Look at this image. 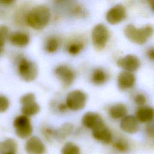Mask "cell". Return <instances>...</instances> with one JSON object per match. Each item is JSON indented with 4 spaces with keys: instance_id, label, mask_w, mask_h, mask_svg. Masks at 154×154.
Returning <instances> with one entry per match:
<instances>
[{
    "instance_id": "cell-1",
    "label": "cell",
    "mask_w": 154,
    "mask_h": 154,
    "mask_svg": "<svg viewBox=\"0 0 154 154\" xmlns=\"http://www.w3.org/2000/svg\"><path fill=\"white\" fill-rule=\"evenodd\" d=\"M51 17V11L48 6L38 5L26 13L25 22L33 29L42 30L49 24Z\"/></svg>"
},
{
    "instance_id": "cell-2",
    "label": "cell",
    "mask_w": 154,
    "mask_h": 154,
    "mask_svg": "<svg viewBox=\"0 0 154 154\" xmlns=\"http://www.w3.org/2000/svg\"><path fill=\"white\" fill-rule=\"evenodd\" d=\"M123 32L130 42L137 45H143L153 35L154 28L150 25L137 28L132 24H128L125 27Z\"/></svg>"
},
{
    "instance_id": "cell-3",
    "label": "cell",
    "mask_w": 154,
    "mask_h": 154,
    "mask_svg": "<svg viewBox=\"0 0 154 154\" xmlns=\"http://www.w3.org/2000/svg\"><path fill=\"white\" fill-rule=\"evenodd\" d=\"M17 71L19 76L25 81H34L38 75L37 65L22 55H19L16 58Z\"/></svg>"
},
{
    "instance_id": "cell-4",
    "label": "cell",
    "mask_w": 154,
    "mask_h": 154,
    "mask_svg": "<svg viewBox=\"0 0 154 154\" xmlns=\"http://www.w3.org/2000/svg\"><path fill=\"white\" fill-rule=\"evenodd\" d=\"M91 40L94 48L101 51L105 48L109 38V31L103 23L96 25L91 31Z\"/></svg>"
},
{
    "instance_id": "cell-5",
    "label": "cell",
    "mask_w": 154,
    "mask_h": 154,
    "mask_svg": "<svg viewBox=\"0 0 154 154\" xmlns=\"http://www.w3.org/2000/svg\"><path fill=\"white\" fill-rule=\"evenodd\" d=\"M13 126L16 135L22 139L28 138L32 132V127L29 117L24 114L15 117Z\"/></svg>"
},
{
    "instance_id": "cell-6",
    "label": "cell",
    "mask_w": 154,
    "mask_h": 154,
    "mask_svg": "<svg viewBox=\"0 0 154 154\" xmlns=\"http://www.w3.org/2000/svg\"><path fill=\"white\" fill-rule=\"evenodd\" d=\"M87 95L81 90H75L68 93L66 103L69 109L77 111L82 109L87 102Z\"/></svg>"
},
{
    "instance_id": "cell-7",
    "label": "cell",
    "mask_w": 154,
    "mask_h": 154,
    "mask_svg": "<svg viewBox=\"0 0 154 154\" xmlns=\"http://www.w3.org/2000/svg\"><path fill=\"white\" fill-rule=\"evenodd\" d=\"M54 73L64 87L70 86L75 81L76 76L74 70L66 64L57 66L55 68Z\"/></svg>"
},
{
    "instance_id": "cell-8",
    "label": "cell",
    "mask_w": 154,
    "mask_h": 154,
    "mask_svg": "<svg viewBox=\"0 0 154 154\" xmlns=\"http://www.w3.org/2000/svg\"><path fill=\"white\" fill-rule=\"evenodd\" d=\"M126 11L121 4H116L111 7L105 14L107 22L111 25H117L123 21L126 17Z\"/></svg>"
},
{
    "instance_id": "cell-9",
    "label": "cell",
    "mask_w": 154,
    "mask_h": 154,
    "mask_svg": "<svg viewBox=\"0 0 154 154\" xmlns=\"http://www.w3.org/2000/svg\"><path fill=\"white\" fill-rule=\"evenodd\" d=\"M117 64L125 71L134 72L139 69L140 60L137 56L128 54L119 58L117 61Z\"/></svg>"
},
{
    "instance_id": "cell-10",
    "label": "cell",
    "mask_w": 154,
    "mask_h": 154,
    "mask_svg": "<svg viewBox=\"0 0 154 154\" xmlns=\"http://www.w3.org/2000/svg\"><path fill=\"white\" fill-rule=\"evenodd\" d=\"M92 131L93 137L103 144H109L112 142V135L111 130L102 122L94 128Z\"/></svg>"
},
{
    "instance_id": "cell-11",
    "label": "cell",
    "mask_w": 154,
    "mask_h": 154,
    "mask_svg": "<svg viewBox=\"0 0 154 154\" xmlns=\"http://www.w3.org/2000/svg\"><path fill=\"white\" fill-rule=\"evenodd\" d=\"M25 149L28 154H45L46 152L45 144L38 137L35 136L27 138Z\"/></svg>"
},
{
    "instance_id": "cell-12",
    "label": "cell",
    "mask_w": 154,
    "mask_h": 154,
    "mask_svg": "<svg viewBox=\"0 0 154 154\" xmlns=\"http://www.w3.org/2000/svg\"><path fill=\"white\" fill-rule=\"evenodd\" d=\"M120 128L126 134H134L137 133L140 129L139 122L135 116L126 115L121 119Z\"/></svg>"
},
{
    "instance_id": "cell-13",
    "label": "cell",
    "mask_w": 154,
    "mask_h": 154,
    "mask_svg": "<svg viewBox=\"0 0 154 154\" xmlns=\"http://www.w3.org/2000/svg\"><path fill=\"white\" fill-rule=\"evenodd\" d=\"M135 80V76L133 72L123 70L117 76V86L120 90H128L134 86Z\"/></svg>"
},
{
    "instance_id": "cell-14",
    "label": "cell",
    "mask_w": 154,
    "mask_h": 154,
    "mask_svg": "<svg viewBox=\"0 0 154 154\" xmlns=\"http://www.w3.org/2000/svg\"><path fill=\"white\" fill-rule=\"evenodd\" d=\"M8 40L12 45L19 48H23L29 44L30 37L25 32L16 31L10 33Z\"/></svg>"
},
{
    "instance_id": "cell-15",
    "label": "cell",
    "mask_w": 154,
    "mask_h": 154,
    "mask_svg": "<svg viewBox=\"0 0 154 154\" xmlns=\"http://www.w3.org/2000/svg\"><path fill=\"white\" fill-rule=\"evenodd\" d=\"M135 117L141 123H148L154 121V108L150 106L143 105L137 109Z\"/></svg>"
},
{
    "instance_id": "cell-16",
    "label": "cell",
    "mask_w": 154,
    "mask_h": 154,
    "mask_svg": "<svg viewBox=\"0 0 154 154\" xmlns=\"http://www.w3.org/2000/svg\"><path fill=\"white\" fill-rule=\"evenodd\" d=\"M102 122H103V120L102 117L95 112H87L82 117V123L84 126L90 129H93Z\"/></svg>"
},
{
    "instance_id": "cell-17",
    "label": "cell",
    "mask_w": 154,
    "mask_h": 154,
    "mask_svg": "<svg viewBox=\"0 0 154 154\" xmlns=\"http://www.w3.org/2000/svg\"><path fill=\"white\" fill-rule=\"evenodd\" d=\"M109 116L114 120L122 119L126 116L128 109L125 105L121 103H115L111 105L108 111Z\"/></svg>"
},
{
    "instance_id": "cell-18",
    "label": "cell",
    "mask_w": 154,
    "mask_h": 154,
    "mask_svg": "<svg viewBox=\"0 0 154 154\" xmlns=\"http://www.w3.org/2000/svg\"><path fill=\"white\" fill-rule=\"evenodd\" d=\"M108 78L109 76L107 73L100 67L94 69L90 76L91 82L96 85L104 84L108 81Z\"/></svg>"
},
{
    "instance_id": "cell-19",
    "label": "cell",
    "mask_w": 154,
    "mask_h": 154,
    "mask_svg": "<svg viewBox=\"0 0 154 154\" xmlns=\"http://www.w3.org/2000/svg\"><path fill=\"white\" fill-rule=\"evenodd\" d=\"M17 149L16 141L13 138H7L0 141V154H15Z\"/></svg>"
},
{
    "instance_id": "cell-20",
    "label": "cell",
    "mask_w": 154,
    "mask_h": 154,
    "mask_svg": "<svg viewBox=\"0 0 154 154\" xmlns=\"http://www.w3.org/2000/svg\"><path fill=\"white\" fill-rule=\"evenodd\" d=\"M60 40L57 35L48 36L44 42V49L48 53L52 54L59 49Z\"/></svg>"
},
{
    "instance_id": "cell-21",
    "label": "cell",
    "mask_w": 154,
    "mask_h": 154,
    "mask_svg": "<svg viewBox=\"0 0 154 154\" xmlns=\"http://www.w3.org/2000/svg\"><path fill=\"white\" fill-rule=\"evenodd\" d=\"M73 126L71 123H67L61 125L58 129H55V139L63 141L72 133Z\"/></svg>"
},
{
    "instance_id": "cell-22",
    "label": "cell",
    "mask_w": 154,
    "mask_h": 154,
    "mask_svg": "<svg viewBox=\"0 0 154 154\" xmlns=\"http://www.w3.org/2000/svg\"><path fill=\"white\" fill-rule=\"evenodd\" d=\"M39 111L40 106L36 102V101L23 105L21 107V112L22 114H24L28 117L34 116Z\"/></svg>"
},
{
    "instance_id": "cell-23",
    "label": "cell",
    "mask_w": 154,
    "mask_h": 154,
    "mask_svg": "<svg viewBox=\"0 0 154 154\" xmlns=\"http://www.w3.org/2000/svg\"><path fill=\"white\" fill-rule=\"evenodd\" d=\"M84 48V43L81 40H74L70 42L67 46V52L72 55H78Z\"/></svg>"
},
{
    "instance_id": "cell-24",
    "label": "cell",
    "mask_w": 154,
    "mask_h": 154,
    "mask_svg": "<svg viewBox=\"0 0 154 154\" xmlns=\"http://www.w3.org/2000/svg\"><path fill=\"white\" fill-rule=\"evenodd\" d=\"M113 147L119 152L126 153L129 150V144L128 142L123 138H117L113 142Z\"/></svg>"
},
{
    "instance_id": "cell-25",
    "label": "cell",
    "mask_w": 154,
    "mask_h": 154,
    "mask_svg": "<svg viewBox=\"0 0 154 154\" xmlns=\"http://www.w3.org/2000/svg\"><path fill=\"white\" fill-rule=\"evenodd\" d=\"M61 152V154H81V150L76 144L67 142L63 146Z\"/></svg>"
},
{
    "instance_id": "cell-26",
    "label": "cell",
    "mask_w": 154,
    "mask_h": 154,
    "mask_svg": "<svg viewBox=\"0 0 154 154\" xmlns=\"http://www.w3.org/2000/svg\"><path fill=\"white\" fill-rule=\"evenodd\" d=\"M9 30L8 27L4 25H0V48L4 49V45L8 38Z\"/></svg>"
},
{
    "instance_id": "cell-27",
    "label": "cell",
    "mask_w": 154,
    "mask_h": 154,
    "mask_svg": "<svg viewBox=\"0 0 154 154\" xmlns=\"http://www.w3.org/2000/svg\"><path fill=\"white\" fill-rule=\"evenodd\" d=\"M41 131L43 136L47 141H52L55 139V129L46 126L42 127Z\"/></svg>"
},
{
    "instance_id": "cell-28",
    "label": "cell",
    "mask_w": 154,
    "mask_h": 154,
    "mask_svg": "<svg viewBox=\"0 0 154 154\" xmlns=\"http://www.w3.org/2000/svg\"><path fill=\"white\" fill-rule=\"evenodd\" d=\"M35 96L33 93H28L26 94H23L22 96V97L20 98V103L22 105L35 102Z\"/></svg>"
},
{
    "instance_id": "cell-29",
    "label": "cell",
    "mask_w": 154,
    "mask_h": 154,
    "mask_svg": "<svg viewBox=\"0 0 154 154\" xmlns=\"http://www.w3.org/2000/svg\"><path fill=\"white\" fill-rule=\"evenodd\" d=\"M145 132L147 137L154 142V121L147 123L145 128Z\"/></svg>"
},
{
    "instance_id": "cell-30",
    "label": "cell",
    "mask_w": 154,
    "mask_h": 154,
    "mask_svg": "<svg viewBox=\"0 0 154 154\" xmlns=\"http://www.w3.org/2000/svg\"><path fill=\"white\" fill-rule=\"evenodd\" d=\"M71 13L75 16L84 17L85 13L84 9L80 5H74L71 8Z\"/></svg>"
},
{
    "instance_id": "cell-31",
    "label": "cell",
    "mask_w": 154,
    "mask_h": 154,
    "mask_svg": "<svg viewBox=\"0 0 154 154\" xmlns=\"http://www.w3.org/2000/svg\"><path fill=\"white\" fill-rule=\"evenodd\" d=\"M10 105V102L8 98L0 94V113H2L6 111Z\"/></svg>"
},
{
    "instance_id": "cell-32",
    "label": "cell",
    "mask_w": 154,
    "mask_h": 154,
    "mask_svg": "<svg viewBox=\"0 0 154 154\" xmlns=\"http://www.w3.org/2000/svg\"><path fill=\"white\" fill-rule=\"evenodd\" d=\"M134 100L135 103L137 105L139 106H141L145 105L147 99H146V96L144 94L139 93L135 95Z\"/></svg>"
},
{
    "instance_id": "cell-33",
    "label": "cell",
    "mask_w": 154,
    "mask_h": 154,
    "mask_svg": "<svg viewBox=\"0 0 154 154\" xmlns=\"http://www.w3.org/2000/svg\"><path fill=\"white\" fill-rule=\"evenodd\" d=\"M57 109L58 110V112L64 113L66 112L69 109V108L66 102H60L57 105Z\"/></svg>"
},
{
    "instance_id": "cell-34",
    "label": "cell",
    "mask_w": 154,
    "mask_h": 154,
    "mask_svg": "<svg viewBox=\"0 0 154 154\" xmlns=\"http://www.w3.org/2000/svg\"><path fill=\"white\" fill-rule=\"evenodd\" d=\"M147 58L152 61H154V47H151L149 48L146 52Z\"/></svg>"
},
{
    "instance_id": "cell-35",
    "label": "cell",
    "mask_w": 154,
    "mask_h": 154,
    "mask_svg": "<svg viewBox=\"0 0 154 154\" xmlns=\"http://www.w3.org/2000/svg\"><path fill=\"white\" fill-rule=\"evenodd\" d=\"M16 0H0V3L5 6H9L12 5Z\"/></svg>"
},
{
    "instance_id": "cell-36",
    "label": "cell",
    "mask_w": 154,
    "mask_h": 154,
    "mask_svg": "<svg viewBox=\"0 0 154 154\" xmlns=\"http://www.w3.org/2000/svg\"><path fill=\"white\" fill-rule=\"evenodd\" d=\"M149 4L150 5L152 10L154 11V0H146Z\"/></svg>"
},
{
    "instance_id": "cell-37",
    "label": "cell",
    "mask_w": 154,
    "mask_h": 154,
    "mask_svg": "<svg viewBox=\"0 0 154 154\" xmlns=\"http://www.w3.org/2000/svg\"><path fill=\"white\" fill-rule=\"evenodd\" d=\"M3 51H4V49H1V48H0V55L2 54Z\"/></svg>"
},
{
    "instance_id": "cell-38",
    "label": "cell",
    "mask_w": 154,
    "mask_h": 154,
    "mask_svg": "<svg viewBox=\"0 0 154 154\" xmlns=\"http://www.w3.org/2000/svg\"><path fill=\"white\" fill-rule=\"evenodd\" d=\"M56 1H57V2H61V1H64V0H55Z\"/></svg>"
}]
</instances>
